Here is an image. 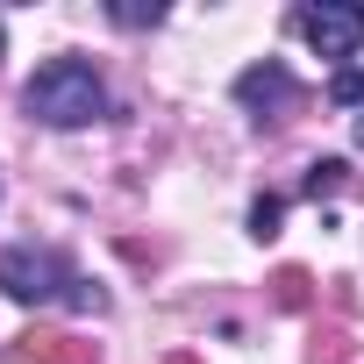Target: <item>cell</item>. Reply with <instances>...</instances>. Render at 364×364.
<instances>
[{
	"label": "cell",
	"instance_id": "1",
	"mask_svg": "<svg viewBox=\"0 0 364 364\" xmlns=\"http://www.w3.org/2000/svg\"><path fill=\"white\" fill-rule=\"evenodd\" d=\"M22 107H29L36 122H50V129H86V122L107 114V86H100V72H93L86 58H50V65H36V79L22 86Z\"/></svg>",
	"mask_w": 364,
	"mask_h": 364
},
{
	"label": "cell",
	"instance_id": "2",
	"mask_svg": "<svg viewBox=\"0 0 364 364\" xmlns=\"http://www.w3.org/2000/svg\"><path fill=\"white\" fill-rule=\"evenodd\" d=\"M72 286H79V272H72L65 250H36V243L0 250V293L22 300V307H36V300H65Z\"/></svg>",
	"mask_w": 364,
	"mask_h": 364
},
{
	"label": "cell",
	"instance_id": "3",
	"mask_svg": "<svg viewBox=\"0 0 364 364\" xmlns=\"http://www.w3.org/2000/svg\"><path fill=\"white\" fill-rule=\"evenodd\" d=\"M293 29H300L321 58H357V43H364V8H357V0H307V8L293 15Z\"/></svg>",
	"mask_w": 364,
	"mask_h": 364
},
{
	"label": "cell",
	"instance_id": "4",
	"mask_svg": "<svg viewBox=\"0 0 364 364\" xmlns=\"http://www.w3.org/2000/svg\"><path fill=\"white\" fill-rule=\"evenodd\" d=\"M236 100H243L250 114H286V107L300 100V79H293L279 58H264V65H250V72L236 79Z\"/></svg>",
	"mask_w": 364,
	"mask_h": 364
},
{
	"label": "cell",
	"instance_id": "5",
	"mask_svg": "<svg viewBox=\"0 0 364 364\" xmlns=\"http://www.w3.org/2000/svg\"><path fill=\"white\" fill-rule=\"evenodd\" d=\"M29 364H100V343H79V336H29Z\"/></svg>",
	"mask_w": 364,
	"mask_h": 364
},
{
	"label": "cell",
	"instance_id": "6",
	"mask_svg": "<svg viewBox=\"0 0 364 364\" xmlns=\"http://www.w3.org/2000/svg\"><path fill=\"white\" fill-rule=\"evenodd\" d=\"M343 178H350V164H343V157H321V164H307V186H300V193H307V200L343 193Z\"/></svg>",
	"mask_w": 364,
	"mask_h": 364
},
{
	"label": "cell",
	"instance_id": "7",
	"mask_svg": "<svg viewBox=\"0 0 364 364\" xmlns=\"http://www.w3.org/2000/svg\"><path fill=\"white\" fill-rule=\"evenodd\" d=\"M279 215H286V200H279V193H257V200H250V236L272 243V236H279Z\"/></svg>",
	"mask_w": 364,
	"mask_h": 364
},
{
	"label": "cell",
	"instance_id": "8",
	"mask_svg": "<svg viewBox=\"0 0 364 364\" xmlns=\"http://www.w3.org/2000/svg\"><path fill=\"white\" fill-rule=\"evenodd\" d=\"M107 15H114L122 29H143V22L157 29V22H164V8H157V0H150V8H143V0H114V8H107Z\"/></svg>",
	"mask_w": 364,
	"mask_h": 364
},
{
	"label": "cell",
	"instance_id": "9",
	"mask_svg": "<svg viewBox=\"0 0 364 364\" xmlns=\"http://www.w3.org/2000/svg\"><path fill=\"white\" fill-rule=\"evenodd\" d=\"M272 286H279V307H307V272H293V264H286Z\"/></svg>",
	"mask_w": 364,
	"mask_h": 364
},
{
	"label": "cell",
	"instance_id": "10",
	"mask_svg": "<svg viewBox=\"0 0 364 364\" xmlns=\"http://www.w3.org/2000/svg\"><path fill=\"white\" fill-rule=\"evenodd\" d=\"M328 100H336V107H357V100H364V72H343V79L328 86Z\"/></svg>",
	"mask_w": 364,
	"mask_h": 364
},
{
	"label": "cell",
	"instance_id": "11",
	"mask_svg": "<svg viewBox=\"0 0 364 364\" xmlns=\"http://www.w3.org/2000/svg\"><path fill=\"white\" fill-rule=\"evenodd\" d=\"M314 364H350V336H321L314 343Z\"/></svg>",
	"mask_w": 364,
	"mask_h": 364
},
{
	"label": "cell",
	"instance_id": "12",
	"mask_svg": "<svg viewBox=\"0 0 364 364\" xmlns=\"http://www.w3.org/2000/svg\"><path fill=\"white\" fill-rule=\"evenodd\" d=\"M0 50H8V29H0Z\"/></svg>",
	"mask_w": 364,
	"mask_h": 364
},
{
	"label": "cell",
	"instance_id": "13",
	"mask_svg": "<svg viewBox=\"0 0 364 364\" xmlns=\"http://www.w3.org/2000/svg\"><path fill=\"white\" fill-rule=\"evenodd\" d=\"M171 364H193V357H171Z\"/></svg>",
	"mask_w": 364,
	"mask_h": 364
}]
</instances>
